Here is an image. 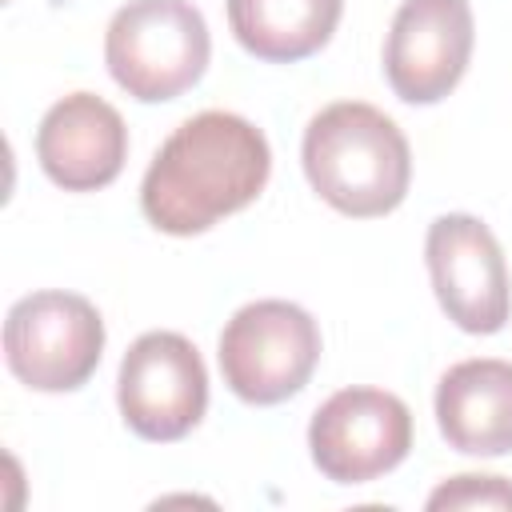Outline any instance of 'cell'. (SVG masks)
I'll list each match as a JSON object with an SVG mask.
<instances>
[{
  "mask_svg": "<svg viewBox=\"0 0 512 512\" xmlns=\"http://www.w3.org/2000/svg\"><path fill=\"white\" fill-rule=\"evenodd\" d=\"M268 172L272 148L264 132L236 112L208 108L160 144L140 184V208L152 228L196 236L248 208L264 192Z\"/></svg>",
  "mask_w": 512,
  "mask_h": 512,
  "instance_id": "cell-1",
  "label": "cell"
},
{
  "mask_svg": "<svg viewBox=\"0 0 512 512\" xmlns=\"http://www.w3.org/2000/svg\"><path fill=\"white\" fill-rule=\"evenodd\" d=\"M304 176L324 204L372 220L404 204L412 152L392 116L364 100H336L304 128Z\"/></svg>",
  "mask_w": 512,
  "mask_h": 512,
  "instance_id": "cell-2",
  "label": "cell"
},
{
  "mask_svg": "<svg viewBox=\"0 0 512 512\" xmlns=\"http://www.w3.org/2000/svg\"><path fill=\"white\" fill-rule=\"evenodd\" d=\"M212 56V36L192 0H128L104 32L112 80L140 104L188 92Z\"/></svg>",
  "mask_w": 512,
  "mask_h": 512,
  "instance_id": "cell-3",
  "label": "cell"
},
{
  "mask_svg": "<svg viewBox=\"0 0 512 512\" xmlns=\"http://www.w3.org/2000/svg\"><path fill=\"white\" fill-rule=\"evenodd\" d=\"M224 384L244 404L296 396L320 364V328L292 300H252L220 332Z\"/></svg>",
  "mask_w": 512,
  "mask_h": 512,
  "instance_id": "cell-4",
  "label": "cell"
},
{
  "mask_svg": "<svg viewBox=\"0 0 512 512\" xmlns=\"http://www.w3.org/2000/svg\"><path fill=\"white\" fill-rule=\"evenodd\" d=\"M104 352V320L76 292H32L8 308L4 360L36 392H72L88 384Z\"/></svg>",
  "mask_w": 512,
  "mask_h": 512,
  "instance_id": "cell-5",
  "label": "cell"
},
{
  "mask_svg": "<svg viewBox=\"0 0 512 512\" xmlns=\"http://www.w3.org/2000/svg\"><path fill=\"white\" fill-rule=\"evenodd\" d=\"M116 404L124 424L152 444L188 436L208 408V372L180 332H144L120 360Z\"/></svg>",
  "mask_w": 512,
  "mask_h": 512,
  "instance_id": "cell-6",
  "label": "cell"
},
{
  "mask_svg": "<svg viewBox=\"0 0 512 512\" xmlns=\"http://www.w3.org/2000/svg\"><path fill=\"white\" fill-rule=\"evenodd\" d=\"M312 464L332 484H368L412 448V412L384 388H340L308 424Z\"/></svg>",
  "mask_w": 512,
  "mask_h": 512,
  "instance_id": "cell-7",
  "label": "cell"
},
{
  "mask_svg": "<svg viewBox=\"0 0 512 512\" xmlns=\"http://www.w3.org/2000/svg\"><path fill=\"white\" fill-rule=\"evenodd\" d=\"M428 276L448 320L472 336H492L508 324L512 288L500 240L468 212H448L428 224Z\"/></svg>",
  "mask_w": 512,
  "mask_h": 512,
  "instance_id": "cell-8",
  "label": "cell"
},
{
  "mask_svg": "<svg viewBox=\"0 0 512 512\" xmlns=\"http://www.w3.org/2000/svg\"><path fill=\"white\" fill-rule=\"evenodd\" d=\"M468 0H404L384 40V76L404 104L444 100L472 56Z\"/></svg>",
  "mask_w": 512,
  "mask_h": 512,
  "instance_id": "cell-9",
  "label": "cell"
},
{
  "mask_svg": "<svg viewBox=\"0 0 512 512\" xmlns=\"http://www.w3.org/2000/svg\"><path fill=\"white\" fill-rule=\"evenodd\" d=\"M36 160L64 192L108 188L128 160L124 116L96 92H72L44 112L36 128Z\"/></svg>",
  "mask_w": 512,
  "mask_h": 512,
  "instance_id": "cell-10",
  "label": "cell"
},
{
  "mask_svg": "<svg viewBox=\"0 0 512 512\" xmlns=\"http://www.w3.org/2000/svg\"><path fill=\"white\" fill-rule=\"evenodd\" d=\"M436 424L456 452H512V364L492 356L452 364L436 388Z\"/></svg>",
  "mask_w": 512,
  "mask_h": 512,
  "instance_id": "cell-11",
  "label": "cell"
},
{
  "mask_svg": "<svg viewBox=\"0 0 512 512\" xmlns=\"http://www.w3.org/2000/svg\"><path fill=\"white\" fill-rule=\"evenodd\" d=\"M344 0H228V24L244 52L268 64H296L320 52L336 24Z\"/></svg>",
  "mask_w": 512,
  "mask_h": 512,
  "instance_id": "cell-12",
  "label": "cell"
},
{
  "mask_svg": "<svg viewBox=\"0 0 512 512\" xmlns=\"http://www.w3.org/2000/svg\"><path fill=\"white\" fill-rule=\"evenodd\" d=\"M428 508H512V484L504 476H452L432 496Z\"/></svg>",
  "mask_w": 512,
  "mask_h": 512,
  "instance_id": "cell-13",
  "label": "cell"
}]
</instances>
